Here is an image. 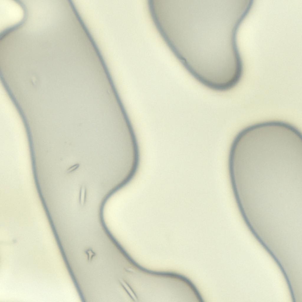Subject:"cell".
Wrapping results in <instances>:
<instances>
[{"mask_svg":"<svg viewBox=\"0 0 302 302\" xmlns=\"http://www.w3.org/2000/svg\"><path fill=\"white\" fill-rule=\"evenodd\" d=\"M231 174L246 182L288 183L301 180L302 141L290 130L263 124L246 129L236 139Z\"/></svg>","mask_w":302,"mask_h":302,"instance_id":"cell-1","label":"cell"},{"mask_svg":"<svg viewBox=\"0 0 302 302\" xmlns=\"http://www.w3.org/2000/svg\"><path fill=\"white\" fill-rule=\"evenodd\" d=\"M25 13L20 0H0V36L19 24Z\"/></svg>","mask_w":302,"mask_h":302,"instance_id":"cell-2","label":"cell"},{"mask_svg":"<svg viewBox=\"0 0 302 302\" xmlns=\"http://www.w3.org/2000/svg\"><path fill=\"white\" fill-rule=\"evenodd\" d=\"M86 197V189L84 186L82 187L80 189L79 196V202L80 205L83 206L85 204Z\"/></svg>","mask_w":302,"mask_h":302,"instance_id":"cell-3","label":"cell"},{"mask_svg":"<svg viewBox=\"0 0 302 302\" xmlns=\"http://www.w3.org/2000/svg\"><path fill=\"white\" fill-rule=\"evenodd\" d=\"M85 252L87 256L88 260L89 262L91 261L93 257L95 255V252H94L90 248L86 250Z\"/></svg>","mask_w":302,"mask_h":302,"instance_id":"cell-4","label":"cell"}]
</instances>
